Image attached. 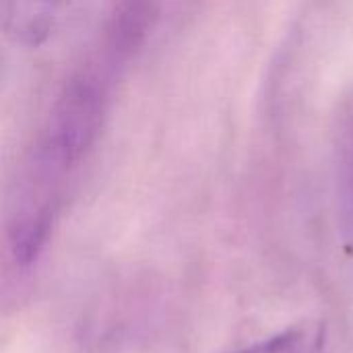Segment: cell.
<instances>
[{
    "instance_id": "obj_1",
    "label": "cell",
    "mask_w": 353,
    "mask_h": 353,
    "mask_svg": "<svg viewBox=\"0 0 353 353\" xmlns=\"http://www.w3.org/2000/svg\"><path fill=\"white\" fill-rule=\"evenodd\" d=\"M79 163L43 130L25 151L6 196V242L19 267H31L46 248Z\"/></svg>"
},
{
    "instance_id": "obj_2",
    "label": "cell",
    "mask_w": 353,
    "mask_h": 353,
    "mask_svg": "<svg viewBox=\"0 0 353 353\" xmlns=\"http://www.w3.org/2000/svg\"><path fill=\"white\" fill-rule=\"evenodd\" d=\"M110 66L101 60L85 64L62 85L43 132L56 139L79 161L91 151L105 116Z\"/></svg>"
},
{
    "instance_id": "obj_3",
    "label": "cell",
    "mask_w": 353,
    "mask_h": 353,
    "mask_svg": "<svg viewBox=\"0 0 353 353\" xmlns=\"http://www.w3.org/2000/svg\"><path fill=\"white\" fill-rule=\"evenodd\" d=\"M60 8L62 0H2V29L14 46L35 50L50 39Z\"/></svg>"
},
{
    "instance_id": "obj_4",
    "label": "cell",
    "mask_w": 353,
    "mask_h": 353,
    "mask_svg": "<svg viewBox=\"0 0 353 353\" xmlns=\"http://www.w3.org/2000/svg\"><path fill=\"white\" fill-rule=\"evenodd\" d=\"M337 207L343 238L353 244V105L345 108L335 132Z\"/></svg>"
},
{
    "instance_id": "obj_5",
    "label": "cell",
    "mask_w": 353,
    "mask_h": 353,
    "mask_svg": "<svg viewBox=\"0 0 353 353\" xmlns=\"http://www.w3.org/2000/svg\"><path fill=\"white\" fill-rule=\"evenodd\" d=\"M323 327L316 323L294 325L265 341L238 353H319L323 345Z\"/></svg>"
}]
</instances>
